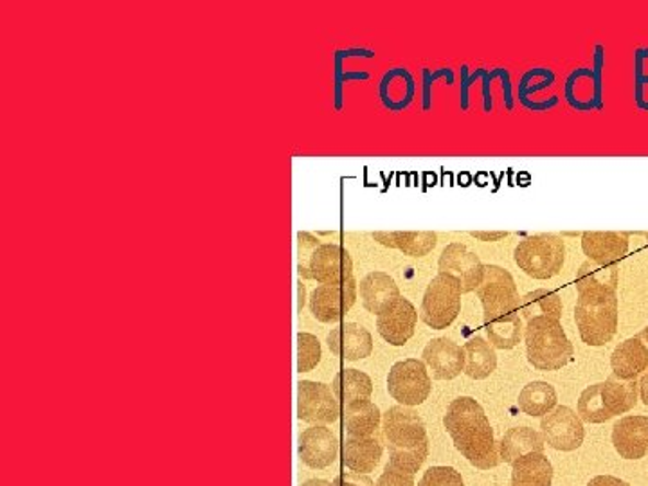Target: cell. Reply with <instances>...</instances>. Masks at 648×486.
<instances>
[{"mask_svg":"<svg viewBox=\"0 0 648 486\" xmlns=\"http://www.w3.org/2000/svg\"><path fill=\"white\" fill-rule=\"evenodd\" d=\"M443 426L451 435L454 447L472 466L488 471L502 463L490 420L479 402L472 396H460L452 401L443 416Z\"/></svg>","mask_w":648,"mask_h":486,"instance_id":"obj_1","label":"cell"},{"mask_svg":"<svg viewBox=\"0 0 648 486\" xmlns=\"http://www.w3.org/2000/svg\"><path fill=\"white\" fill-rule=\"evenodd\" d=\"M528 362L539 371L563 370L575 355L571 340L567 339L558 320L537 317L526 321L524 326Z\"/></svg>","mask_w":648,"mask_h":486,"instance_id":"obj_2","label":"cell"},{"mask_svg":"<svg viewBox=\"0 0 648 486\" xmlns=\"http://www.w3.org/2000/svg\"><path fill=\"white\" fill-rule=\"evenodd\" d=\"M575 321L583 343L605 346L618 332V294L616 292H582L578 294Z\"/></svg>","mask_w":648,"mask_h":486,"instance_id":"obj_3","label":"cell"},{"mask_svg":"<svg viewBox=\"0 0 648 486\" xmlns=\"http://www.w3.org/2000/svg\"><path fill=\"white\" fill-rule=\"evenodd\" d=\"M513 259L517 267L530 278L552 279L563 270L566 245L558 234H535L517 245Z\"/></svg>","mask_w":648,"mask_h":486,"instance_id":"obj_4","label":"cell"},{"mask_svg":"<svg viewBox=\"0 0 648 486\" xmlns=\"http://www.w3.org/2000/svg\"><path fill=\"white\" fill-rule=\"evenodd\" d=\"M460 284L449 274H440L427 285L421 299L420 320L432 329H445L458 320L461 312Z\"/></svg>","mask_w":648,"mask_h":486,"instance_id":"obj_5","label":"cell"},{"mask_svg":"<svg viewBox=\"0 0 648 486\" xmlns=\"http://www.w3.org/2000/svg\"><path fill=\"white\" fill-rule=\"evenodd\" d=\"M476 294L483 304L485 323L499 320L502 315L521 314V298L517 292L516 279L499 265H485V276Z\"/></svg>","mask_w":648,"mask_h":486,"instance_id":"obj_6","label":"cell"},{"mask_svg":"<svg viewBox=\"0 0 648 486\" xmlns=\"http://www.w3.org/2000/svg\"><path fill=\"white\" fill-rule=\"evenodd\" d=\"M431 375L424 360H402L391 368L387 375V391L398 404L405 407L421 405L431 395Z\"/></svg>","mask_w":648,"mask_h":486,"instance_id":"obj_7","label":"cell"},{"mask_svg":"<svg viewBox=\"0 0 648 486\" xmlns=\"http://www.w3.org/2000/svg\"><path fill=\"white\" fill-rule=\"evenodd\" d=\"M382 432L387 441V451H409L426 445V424L410 407L395 405L382 415Z\"/></svg>","mask_w":648,"mask_h":486,"instance_id":"obj_8","label":"cell"},{"mask_svg":"<svg viewBox=\"0 0 648 486\" xmlns=\"http://www.w3.org/2000/svg\"><path fill=\"white\" fill-rule=\"evenodd\" d=\"M298 418L314 426H329L339 420V401L323 382L301 380L298 384Z\"/></svg>","mask_w":648,"mask_h":486,"instance_id":"obj_9","label":"cell"},{"mask_svg":"<svg viewBox=\"0 0 648 486\" xmlns=\"http://www.w3.org/2000/svg\"><path fill=\"white\" fill-rule=\"evenodd\" d=\"M541 435L544 443L555 451L572 452L583 443V421L575 410L567 405H557L552 413L542 416Z\"/></svg>","mask_w":648,"mask_h":486,"instance_id":"obj_10","label":"cell"},{"mask_svg":"<svg viewBox=\"0 0 648 486\" xmlns=\"http://www.w3.org/2000/svg\"><path fill=\"white\" fill-rule=\"evenodd\" d=\"M357 292L359 285L355 278L339 285H320L310 294V312L320 323H339L354 309Z\"/></svg>","mask_w":648,"mask_h":486,"instance_id":"obj_11","label":"cell"},{"mask_svg":"<svg viewBox=\"0 0 648 486\" xmlns=\"http://www.w3.org/2000/svg\"><path fill=\"white\" fill-rule=\"evenodd\" d=\"M438 270L440 274H449L452 278H456L463 294H471L479 289L485 276V265L482 264L479 256L468 251L465 243L461 242L449 243L443 248L438 259Z\"/></svg>","mask_w":648,"mask_h":486,"instance_id":"obj_12","label":"cell"},{"mask_svg":"<svg viewBox=\"0 0 648 486\" xmlns=\"http://www.w3.org/2000/svg\"><path fill=\"white\" fill-rule=\"evenodd\" d=\"M354 278V262L337 243H321L310 259L309 278L320 285H339Z\"/></svg>","mask_w":648,"mask_h":486,"instance_id":"obj_13","label":"cell"},{"mask_svg":"<svg viewBox=\"0 0 648 486\" xmlns=\"http://www.w3.org/2000/svg\"><path fill=\"white\" fill-rule=\"evenodd\" d=\"M418 312L409 299L401 298L390 309L377 315V329L380 337L391 346H404L415 335Z\"/></svg>","mask_w":648,"mask_h":486,"instance_id":"obj_14","label":"cell"},{"mask_svg":"<svg viewBox=\"0 0 648 486\" xmlns=\"http://www.w3.org/2000/svg\"><path fill=\"white\" fill-rule=\"evenodd\" d=\"M339 440L326 426H314L304 429L299 436V456L310 468H326L337 460Z\"/></svg>","mask_w":648,"mask_h":486,"instance_id":"obj_15","label":"cell"},{"mask_svg":"<svg viewBox=\"0 0 648 486\" xmlns=\"http://www.w3.org/2000/svg\"><path fill=\"white\" fill-rule=\"evenodd\" d=\"M326 345L335 357L357 362L370 357L373 351V337L362 324L343 323L329 332Z\"/></svg>","mask_w":648,"mask_h":486,"instance_id":"obj_16","label":"cell"},{"mask_svg":"<svg viewBox=\"0 0 648 486\" xmlns=\"http://www.w3.org/2000/svg\"><path fill=\"white\" fill-rule=\"evenodd\" d=\"M421 360L436 380H452L465 371V350L447 337L432 339L421 354Z\"/></svg>","mask_w":648,"mask_h":486,"instance_id":"obj_17","label":"cell"},{"mask_svg":"<svg viewBox=\"0 0 648 486\" xmlns=\"http://www.w3.org/2000/svg\"><path fill=\"white\" fill-rule=\"evenodd\" d=\"M613 445L623 460L648 454V416H623L613 427Z\"/></svg>","mask_w":648,"mask_h":486,"instance_id":"obj_18","label":"cell"},{"mask_svg":"<svg viewBox=\"0 0 648 486\" xmlns=\"http://www.w3.org/2000/svg\"><path fill=\"white\" fill-rule=\"evenodd\" d=\"M582 251L589 262L618 264L628 253V234L616 231H588L582 234Z\"/></svg>","mask_w":648,"mask_h":486,"instance_id":"obj_19","label":"cell"},{"mask_svg":"<svg viewBox=\"0 0 648 486\" xmlns=\"http://www.w3.org/2000/svg\"><path fill=\"white\" fill-rule=\"evenodd\" d=\"M360 299L370 314L380 315L402 298L401 289L390 274L373 270L359 285Z\"/></svg>","mask_w":648,"mask_h":486,"instance_id":"obj_20","label":"cell"},{"mask_svg":"<svg viewBox=\"0 0 648 486\" xmlns=\"http://www.w3.org/2000/svg\"><path fill=\"white\" fill-rule=\"evenodd\" d=\"M613 375L620 380H638L648 370V346L639 335L623 340L611 355Z\"/></svg>","mask_w":648,"mask_h":486,"instance_id":"obj_21","label":"cell"},{"mask_svg":"<svg viewBox=\"0 0 648 486\" xmlns=\"http://www.w3.org/2000/svg\"><path fill=\"white\" fill-rule=\"evenodd\" d=\"M373 239L384 247L398 248L410 258H424L438 245V234L432 231H379L373 233Z\"/></svg>","mask_w":648,"mask_h":486,"instance_id":"obj_22","label":"cell"},{"mask_svg":"<svg viewBox=\"0 0 648 486\" xmlns=\"http://www.w3.org/2000/svg\"><path fill=\"white\" fill-rule=\"evenodd\" d=\"M382 452H384V447L377 436H370V438L348 436L345 445H343V463L351 472L368 474V472L375 471Z\"/></svg>","mask_w":648,"mask_h":486,"instance_id":"obj_23","label":"cell"},{"mask_svg":"<svg viewBox=\"0 0 648 486\" xmlns=\"http://www.w3.org/2000/svg\"><path fill=\"white\" fill-rule=\"evenodd\" d=\"M332 390H334L337 401L345 410L348 407H354V405L370 402L371 393H373V382H371L370 377L366 375L364 371L343 370L334 377Z\"/></svg>","mask_w":648,"mask_h":486,"instance_id":"obj_24","label":"cell"},{"mask_svg":"<svg viewBox=\"0 0 648 486\" xmlns=\"http://www.w3.org/2000/svg\"><path fill=\"white\" fill-rule=\"evenodd\" d=\"M544 438L541 432L535 431L532 427H513L508 429L499 441V454L501 461L510 463L519 460V458L526 456V454H544Z\"/></svg>","mask_w":648,"mask_h":486,"instance_id":"obj_25","label":"cell"},{"mask_svg":"<svg viewBox=\"0 0 648 486\" xmlns=\"http://www.w3.org/2000/svg\"><path fill=\"white\" fill-rule=\"evenodd\" d=\"M602 401L611 418L633 410L639 401L638 380H620L618 377H609L605 382H602Z\"/></svg>","mask_w":648,"mask_h":486,"instance_id":"obj_26","label":"cell"},{"mask_svg":"<svg viewBox=\"0 0 648 486\" xmlns=\"http://www.w3.org/2000/svg\"><path fill=\"white\" fill-rule=\"evenodd\" d=\"M553 465L544 454L533 452L512 463L510 486H552Z\"/></svg>","mask_w":648,"mask_h":486,"instance_id":"obj_27","label":"cell"},{"mask_svg":"<svg viewBox=\"0 0 648 486\" xmlns=\"http://www.w3.org/2000/svg\"><path fill=\"white\" fill-rule=\"evenodd\" d=\"M618 265H600L586 262L577 274V292H616L618 290Z\"/></svg>","mask_w":648,"mask_h":486,"instance_id":"obj_28","label":"cell"},{"mask_svg":"<svg viewBox=\"0 0 648 486\" xmlns=\"http://www.w3.org/2000/svg\"><path fill=\"white\" fill-rule=\"evenodd\" d=\"M465 375L474 380L488 379L496 371L497 355L496 348L483 339V337H472L465 346Z\"/></svg>","mask_w":648,"mask_h":486,"instance_id":"obj_29","label":"cell"},{"mask_svg":"<svg viewBox=\"0 0 648 486\" xmlns=\"http://www.w3.org/2000/svg\"><path fill=\"white\" fill-rule=\"evenodd\" d=\"M557 391L552 384L547 382H530V384L522 387L519 393V409L524 415L537 418V416H546L557 407Z\"/></svg>","mask_w":648,"mask_h":486,"instance_id":"obj_30","label":"cell"},{"mask_svg":"<svg viewBox=\"0 0 648 486\" xmlns=\"http://www.w3.org/2000/svg\"><path fill=\"white\" fill-rule=\"evenodd\" d=\"M522 320H537V317H549V320H563V299L557 292L547 289H537L528 292L521 298Z\"/></svg>","mask_w":648,"mask_h":486,"instance_id":"obj_31","label":"cell"},{"mask_svg":"<svg viewBox=\"0 0 648 486\" xmlns=\"http://www.w3.org/2000/svg\"><path fill=\"white\" fill-rule=\"evenodd\" d=\"M382 424V413L373 402L354 405L345 409L346 435L354 438H370Z\"/></svg>","mask_w":648,"mask_h":486,"instance_id":"obj_32","label":"cell"},{"mask_svg":"<svg viewBox=\"0 0 648 486\" xmlns=\"http://www.w3.org/2000/svg\"><path fill=\"white\" fill-rule=\"evenodd\" d=\"M485 326L488 343L496 350H512L524 337L521 314L502 315L499 320L485 323Z\"/></svg>","mask_w":648,"mask_h":486,"instance_id":"obj_33","label":"cell"},{"mask_svg":"<svg viewBox=\"0 0 648 486\" xmlns=\"http://www.w3.org/2000/svg\"><path fill=\"white\" fill-rule=\"evenodd\" d=\"M578 416L588 424H605L611 420L602 401V382L589 385L578 398Z\"/></svg>","mask_w":648,"mask_h":486,"instance_id":"obj_34","label":"cell"},{"mask_svg":"<svg viewBox=\"0 0 648 486\" xmlns=\"http://www.w3.org/2000/svg\"><path fill=\"white\" fill-rule=\"evenodd\" d=\"M323 350L321 343L315 335L298 334V371L299 373H309L320 364Z\"/></svg>","mask_w":648,"mask_h":486,"instance_id":"obj_35","label":"cell"},{"mask_svg":"<svg viewBox=\"0 0 648 486\" xmlns=\"http://www.w3.org/2000/svg\"><path fill=\"white\" fill-rule=\"evenodd\" d=\"M427 456H429V443L409 451H390V463L398 471L415 474L426 463Z\"/></svg>","mask_w":648,"mask_h":486,"instance_id":"obj_36","label":"cell"},{"mask_svg":"<svg viewBox=\"0 0 648 486\" xmlns=\"http://www.w3.org/2000/svg\"><path fill=\"white\" fill-rule=\"evenodd\" d=\"M418 486H465L460 472L452 466H431Z\"/></svg>","mask_w":648,"mask_h":486,"instance_id":"obj_37","label":"cell"},{"mask_svg":"<svg viewBox=\"0 0 648 486\" xmlns=\"http://www.w3.org/2000/svg\"><path fill=\"white\" fill-rule=\"evenodd\" d=\"M320 240L310 233H298V274L299 278H309L310 259L320 247Z\"/></svg>","mask_w":648,"mask_h":486,"instance_id":"obj_38","label":"cell"},{"mask_svg":"<svg viewBox=\"0 0 648 486\" xmlns=\"http://www.w3.org/2000/svg\"><path fill=\"white\" fill-rule=\"evenodd\" d=\"M377 486H415V477H413V474L398 471L391 463H387L384 472L380 474Z\"/></svg>","mask_w":648,"mask_h":486,"instance_id":"obj_39","label":"cell"},{"mask_svg":"<svg viewBox=\"0 0 648 486\" xmlns=\"http://www.w3.org/2000/svg\"><path fill=\"white\" fill-rule=\"evenodd\" d=\"M334 486H375V483L371 482L370 477L366 474H357V472H345L339 474L332 482Z\"/></svg>","mask_w":648,"mask_h":486,"instance_id":"obj_40","label":"cell"},{"mask_svg":"<svg viewBox=\"0 0 648 486\" xmlns=\"http://www.w3.org/2000/svg\"><path fill=\"white\" fill-rule=\"evenodd\" d=\"M471 236L482 240V242H499V240L507 239V231H471Z\"/></svg>","mask_w":648,"mask_h":486,"instance_id":"obj_41","label":"cell"},{"mask_svg":"<svg viewBox=\"0 0 648 486\" xmlns=\"http://www.w3.org/2000/svg\"><path fill=\"white\" fill-rule=\"evenodd\" d=\"M588 486H630L627 482H623L620 477L614 476H597L588 483Z\"/></svg>","mask_w":648,"mask_h":486,"instance_id":"obj_42","label":"cell"},{"mask_svg":"<svg viewBox=\"0 0 648 486\" xmlns=\"http://www.w3.org/2000/svg\"><path fill=\"white\" fill-rule=\"evenodd\" d=\"M639 401L648 407V371H645L644 377L639 380Z\"/></svg>","mask_w":648,"mask_h":486,"instance_id":"obj_43","label":"cell"},{"mask_svg":"<svg viewBox=\"0 0 648 486\" xmlns=\"http://www.w3.org/2000/svg\"><path fill=\"white\" fill-rule=\"evenodd\" d=\"M301 486H334L332 483L326 482V479H309V482H304Z\"/></svg>","mask_w":648,"mask_h":486,"instance_id":"obj_44","label":"cell"},{"mask_svg":"<svg viewBox=\"0 0 648 486\" xmlns=\"http://www.w3.org/2000/svg\"><path fill=\"white\" fill-rule=\"evenodd\" d=\"M639 337H641V339H645V345L648 346V324H647V328H645L644 332H641V334H639Z\"/></svg>","mask_w":648,"mask_h":486,"instance_id":"obj_45","label":"cell"},{"mask_svg":"<svg viewBox=\"0 0 648 486\" xmlns=\"http://www.w3.org/2000/svg\"><path fill=\"white\" fill-rule=\"evenodd\" d=\"M647 236H648V234H647Z\"/></svg>","mask_w":648,"mask_h":486,"instance_id":"obj_46","label":"cell"}]
</instances>
